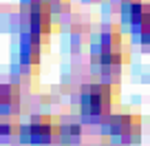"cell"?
I'll return each mask as SVG.
<instances>
[{
	"label": "cell",
	"instance_id": "1",
	"mask_svg": "<svg viewBox=\"0 0 150 146\" xmlns=\"http://www.w3.org/2000/svg\"><path fill=\"white\" fill-rule=\"evenodd\" d=\"M128 60V51L124 38L117 29H108L102 36V44L97 49V62L102 64V71L106 75H117L122 66Z\"/></svg>",
	"mask_w": 150,
	"mask_h": 146
},
{
	"label": "cell",
	"instance_id": "2",
	"mask_svg": "<svg viewBox=\"0 0 150 146\" xmlns=\"http://www.w3.org/2000/svg\"><path fill=\"white\" fill-rule=\"evenodd\" d=\"M112 84L108 82H93V84L82 86L80 104H82V113L86 118H102V115L110 113L112 106Z\"/></svg>",
	"mask_w": 150,
	"mask_h": 146
},
{
	"label": "cell",
	"instance_id": "3",
	"mask_svg": "<svg viewBox=\"0 0 150 146\" xmlns=\"http://www.w3.org/2000/svg\"><path fill=\"white\" fill-rule=\"evenodd\" d=\"M108 131H110L115 142H119V144H132L141 135V118L139 115H130V113L112 115L110 124H108Z\"/></svg>",
	"mask_w": 150,
	"mask_h": 146
},
{
	"label": "cell",
	"instance_id": "4",
	"mask_svg": "<svg viewBox=\"0 0 150 146\" xmlns=\"http://www.w3.org/2000/svg\"><path fill=\"white\" fill-rule=\"evenodd\" d=\"M29 135L33 142L38 144H47L53 140H62V122L55 118H47V115H40L29 124Z\"/></svg>",
	"mask_w": 150,
	"mask_h": 146
},
{
	"label": "cell",
	"instance_id": "5",
	"mask_svg": "<svg viewBox=\"0 0 150 146\" xmlns=\"http://www.w3.org/2000/svg\"><path fill=\"white\" fill-rule=\"evenodd\" d=\"M29 31L38 38H44L51 31V7L42 2H33L29 9Z\"/></svg>",
	"mask_w": 150,
	"mask_h": 146
},
{
	"label": "cell",
	"instance_id": "6",
	"mask_svg": "<svg viewBox=\"0 0 150 146\" xmlns=\"http://www.w3.org/2000/svg\"><path fill=\"white\" fill-rule=\"evenodd\" d=\"M20 102V93H18V86L13 84H2V98H0V106H2V113L9 115L18 108Z\"/></svg>",
	"mask_w": 150,
	"mask_h": 146
},
{
	"label": "cell",
	"instance_id": "7",
	"mask_svg": "<svg viewBox=\"0 0 150 146\" xmlns=\"http://www.w3.org/2000/svg\"><path fill=\"white\" fill-rule=\"evenodd\" d=\"M33 2H42V5H57V2H64V0H33Z\"/></svg>",
	"mask_w": 150,
	"mask_h": 146
}]
</instances>
